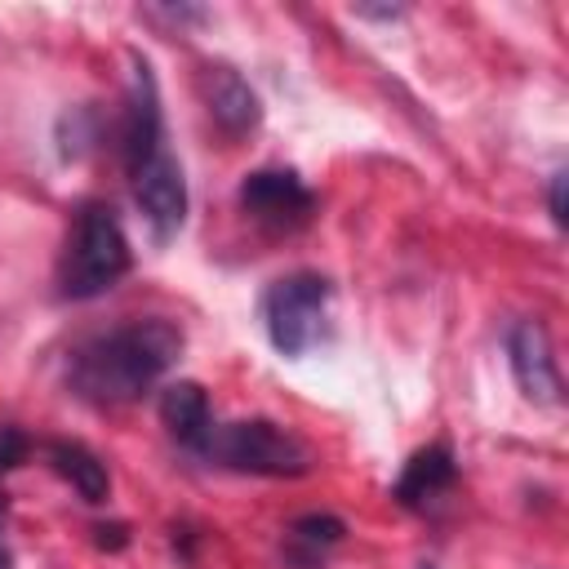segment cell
I'll use <instances>...</instances> for the list:
<instances>
[{
    "label": "cell",
    "instance_id": "9c48e42d",
    "mask_svg": "<svg viewBox=\"0 0 569 569\" xmlns=\"http://www.w3.org/2000/svg\"><path fill=\"white\" fill-rule=\"evenodd\" d=\"M204 102H209L213 124H218L227 138H244V133L258 129V120H262L258 93H253V89L244 84V76L231 71V67H204Z\"/></svg>",
    "mask_w": 569,
    "mask_h": 569
},
{
    "label": "cell",
    "instance_id": "8fae6325",
    "mask_svg": "<svg viewBox=\"0 0 569 569\" xmlns=\"http://www.w3.org/2000/svg\"><path fill=\"white\" fill-rule=\"evenodd\" d=\"M160 422L169 427V436L182 449L200 453L204 440H209V431H213V409H209L204 387L200 382H169L160 391Z\"/></svg>",
    "mask_w": 569,
    "mask_h": 569
},
{
    "label": "cell",
    "instance_id": "8992f818",
    "mask_svg": "<svg viewBox=\"0 0 569 569\" xmlns=\"http://www.w3.org/2000/svg\"><path fill=\"white\" fill-rule=\"evenodd\" d=\"M156 151H164V120H160V89L151 76V62L133 53V84L120 116V160L129 173H138Z\"/></svg>",
    "mask_w": 569,
    "mask_h": 569
},
{
    "label": "cell",
    "instance_id": "9a60e30c",
    "mask_svg": "<svg viewBox=\"0 0 569 569\" xmlns=\"http://www.w3.org/2000/svg\"><path fill=\"white\" fill-rule=\"evenodd\" d=\"M551 218H556V227H565V173H556L551 178Z\"/></svg>",
    "mask_w": 569,
    "mask_h": 569
},
{
    "label": "cell",
    "instance_id": "4fadbf2b",
    "mask_svg": "<svg viewBox=\"0 0 569 569\" xmlns=\"http://www.w3.org/2000/svg\"><path fill=\"white\" fill-rule=\"evenodd\" d=\"M293 542H302V547H333L338 538H342V520H333V516H302V520H293Z\"/></svg>",
    "mask_w": 569,
    "mask_h": 569
},
{
    "label": "cell",
    "instance_id": "3957f363",
    "mask_svg": "<svg viewBox=\"0 0 569 569\" xmlns=\"http://www.w3.org/2000/svg\"><path fill=\"white\" fill-rule=\"evenodd\" d=\"M200 458L227 471H244V476H307L311 471V449L271 418L213 422Z\"/></svg>",
    "mask_w": 569,
    "mask_h": 569
},
{
    "label": "cell",
    "instance_id": "2e32d148",
    "mask_svg": "<svg viewBox=\"0 0 569 569\" xmlns=\"http://www.w3.org/2000/svg\"><path fill=\"white\" fill-rule=\"evenodd\" d=\"M4 520V516H0ZM0 569H9V556H4V547H0Z\"/></svg>",
    "mask_w": 569,
    "mask_h": 569
},
{
    "label": "cell",
    "instance_id": "6da1fadb",
    "mask_svg": "<svg viewBox=\"0 0 569 569\" xmlns=\"http://www.w3.org/2000/svg\"><path fill=\"white\" fill-rule=\"evenodd\" d=\"M178 356H182V329L173 320L147 316L80 342L67 360V382L80 400L129 405L142 391H151Z\"/></svg>",
    "mask_w": 569,
    "mask_h": 569
},
{
    "label": "cell",
    "instance_id": "5bb4252c",
    "mask_svg": "<svg viewBox=\"0 0 569 569\" xmlns=\"http://www.w3.org/2000/svg\"><path fill=\"white\" fill-rule=\"evenodd\" d=\"M22 453H27V440H22V431L4 427V431H0V471H9L13 462H22Z\"/></svg>",
    "mask_w": 569,
    "mask_h": 569
},
{
    "label": "cell",
    "instance_id": "277c9868",
    "mask_svg": "<svg viewBox=\"0 0 569 569\" xmlns=\"http://www.w3.org/2000/svg\"><path fill=\"white\" fill-rule=\"evenodd\" d=\"M329 311V280L316 271H293L262 293V325L280 356H302L320 342Z\"/></svg>",
    "mask_w": 569,
    "mask_h": 569
},
{
    "label": "cell",
    "instance_id": "5b68a950",
    "mask_svg": "<svg viewBox=\"0 0 569 569\" xmlns=\"http://www.w3.org/2000/svg\"><path fill=\"white\" fill-rule=\"evenodd\" d=\"M240 209L271 231H298L311 222L316 196L293 169H253L240 182Z\"/></svg>",
    "mask_w": 569,
    "mask_h": 569
},
{
    "label": "cell",
    "instance_id": "30bf717a",
    "mask_svg": "<svg viewBox=\"0 0 569 569\" xmlns=\"http://www.w3.org/2000/svg\"><path fill=\"white\" fill-rule=\"evenodd\" d=\"M453 480H458L453 449H449V445H427V449H418V453L405 462V471H400L391 498H396L400 507H409V511H427L436 498H445V493L453 489Z\"/></svg>",
    "mask_w": 569,
    "mask_h": 569
},
{
    "label": "cell",
    "instance_id": "52a82bcc",
    "mask_svg": "<svg viewBox=\"0 0 569 569\" xmlns=\"http://www.w3.org/2000/svg\"><path fill=\"white\" fill-rule=\"evenodd\" d=\"M133 178V196H138V209L142 218L151 222L156 240H169L182 218H187V178H182V164L169 156V151H156Z\"/></svg>",
    "mask_w": 569,
    "mask_h": 569
},
{
    "label": "cell",
    "instance_id": "7a4b0ae2",
    "mask_svg": "<svg viewBox=\"0 0 569 569\" xmlns=\"http://www.w3.org/2000/svg\"><path fill=\"white\" fill-rule=\"evenodd\" d=\"M129 236L120 227V218L107 204H84L76 213V227L67 236V253L58 267V289L71 302L98 298L107 289H116L129 276Z\"/></svg>",
    "mask_w": 569,
    "mask_h": 569
},
{
    "label": "cell",
    "instance_id": "ba28073f",
    "mask_svg": "<svg viewBox=\"0 0 569 569\" xmlns=\"http://www.w3.org/2000/svg\"><path fill=\"white\" fill-rule=\"evenodd\" d=\"M507 360H511V373H516L525 400L560 405V369L551 356V338L538 320H516L507 329Z\"/></svg>",
    "mask_w": 569,
    "mask_h": 569
},
{
    "label": "cell",
    "instance_id": "7c38bea8",
    "mask_svg": "<svg viewBox=\"0 0 569 569\" xmlns=\"http://www.w3.org/2000/svg\"><path fill=\"white\" fill-rule=\"evenodd\" d=\"M44 453H49V467H53L84 502H107L111 476H107V462H102L93 449H84L80 440H49Z\"/></svg>",
    "mask_w": 569,
    "mask_h": 569
}]
</instances>
